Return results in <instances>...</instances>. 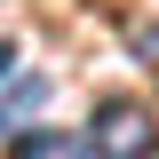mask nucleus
<instances>
[{
  "label": "nucleus",
  "mask_w": 159,
  "mask_h": 159,
  "mask_svg": "<svg viewBox=\"0 0 159 159\" xmlns=\"http://www.w3.org/2000/svg\"><path fill=\"white\" fill-rule=\"evenodd\" d=\"M8 72H16V48H8V40H0V80H8Z\"/></svg>",
  "instance_id": "39448f33"
},
{
  "label": "nucleus",
  "mask_w": 159,
  "mask_h": 159,
  "mask_svg": "<svg viewBox=\"0 0 159 159\" xmlns=\"http://www.w3.org/2000/svg\"><path fill=\"white\" fill-rule=\"evenodd\" d=\"M88 127H96V135H88L96 159H151V151H159V119L143 111L135 96H103Z\"/></svg>",
  "instance_id": "f257e3e1"
},
{
  "label": "nucleus",
  "mask_w": 159,
  "mask_h": 159,
  "mask_svg": "<svg viewBox=\"0 0 159 159\" xmlns=\"http://www.w3.org/2000/svg\"><path fill=\"white\" fill-rule=\"evenodd\" d=\"M8 159H96V143H88V135H56V127H48V135H24Z\"/></svg>",
  "instance_id": "f03ea898"
},
{
  "label": "nucleus",
  "mask_w": 159,
  "mask_h": 159,
  "mask_svg": "<svg viewBox=\"0 0 159 159\" xmlns=\"http://www.w3.org/2000/svg\"><path fill=\"white\" fill-rule=\"evenodd\" d=\"M40 103H48V80H16V88H8V96H0V135H8V127H16V119H32L40 111Z\"/></svg>",
  "instance_id": "7ed1b4c3"
},
{
  "label": "nucleus",
  "mask_w": 159,
  "mask_h": 159,
  "mask_svg": "<svg viewBox=\"0 0 159 159\" xmlns=\"http://www.w3.org/2000/svg\"><path fill=\"white\" fill-rule=\"evenodd\" d=\"M127 40H135L143 56H151V64H159V24H135V32H127Z\"/></svg>",
  "instance_id": "20e7f679"
}]
</instances>
